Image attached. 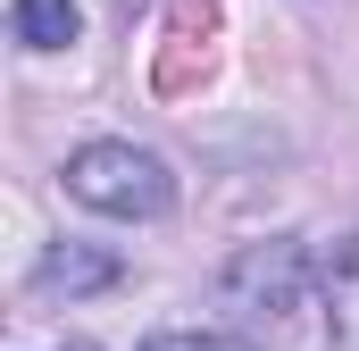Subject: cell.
Wrapping results in <instances>:
<instances>
[{"instance_id": "obj_1", "label": "cell", "mask_w": 359, "mask_h": 351, "mask_svg": "<svg viewBox=\"0 0 359 351\" xmlns=\"http://www.w3.org/2000/svg\"><path fill=\"white\" fill-rule=\"evenodd\" d=\"M67 192L84 209H109V218H159L176 201V176L159 168V151H134V143H84L67 159Z\"/></svg>"}, {"instance_id": "obj_2", "label": "cell", "mask_w": 359, "mask_h": 351, "mask_svg": "<svg viewBox=\"0 0 359 351\" xmlns=\"http://www.w3.org/2000/svg\"><path fill=\"white\" fill-rule=\"evenodd\" d=\"M217 293L234 301V310H301V293H309V251L301 243H243L226 276H217Z\"/></svg>"}, {"instance_id": "obj_3", "label": "cell", "mask_w": 359, "mask_h": 351, "mask_svg": "<svg viewBox=\"0 0 359 351\" xmlns=\"http://www.w3.org/2000/svg\"><path fill=\"white\" fill-rule=\"evenodd\" d=\"M100 284H117V260L109 251H84V243H50L42 267H34V293H50V301L59 293L76 301V293H100Z\"/></svg>"}, {"instance_id": "obj_4", "label": "cell", "mask_w": 359, "mask_h": 351, "mask_svg": "<svg viewBox=\"0 0 359 351\" xmlns=\"http://www.w3.org/2000/svg\"><path fill=\"white\" fill-rule=\"evenodd\" d=\"M326 335L334 351H359V234L326 260Z\"/></svg>"}, {"instance_id": "obj_5", "label": "cell", "mask_w": 359, "mask_h": 351, "mask_svg": "<svg viewBox=\"0 0 359 351\" xmlns=\"http://www.w3.org/2000/svg\"><path fill=\"white\" fill-rule=\"evenodd\" d=\"M8 34H17L25 51H67V42L84 34V8H76V0H17V8H8Z\"/></svg>"}, {"instance_id": "obj_6", "label": "cell", "mask_w": 359, "mask_h": 351, "mask_svg": "<svg viewBox=\"0 0 359 351\" xmlns=\"http://www.w3.org/2000/svg\"><path fill=\"white\" fill-rule=\"evenodd\" d=\"M142 351H259V343H243V335H201V326H184V335H151Z\"/></svg>"}, {"instance_id": "obj_7", "label": "cell", "mask_w": 359, "mask_h": 351, "mask_svg": "<svg viewBox=\"0 0 359 351\" xmlns=\"http://www.w3.org/2000/svg\"><path fill=\"white\" fill-rule=\"evenodd\" d=\"M67 351H92V343H67Z\"/></svg>"}]
</instances>
